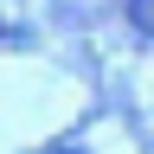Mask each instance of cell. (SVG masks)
Segmentation results:
<instances>
[{"label": "cell", "mask_w": 154, "mask_h": 154, "mask_svg": "<svg viewBox=\"0 0 154 154\" xmlns=\"http://www.w3.org/2000/svg\"><path fill=\"white\" fill-rule=\"evenodd\" d=\"M122 13H128V26H135V32H148V38H154V0H122Z\"/></svg>", "instance_id": "obj_1"}]
</instances>
